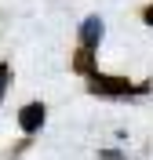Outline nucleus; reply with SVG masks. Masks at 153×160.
<instances>
[{"label":"nucleus","mask_w":153,"mask_h":160,"mask_svg":"<svg viewBox=\"0 0 153 160\" xmlns=\"http://www.w3.org/2000/svg\"><path fill=\"white\" fill-rule=\"evenodd\" d=\"M8 77H11V66L0 62V98H4V91H8Z\"/></svg>","instance_id":"4"},{"label":"nucleus","mask_w":153,"mask_h":160,"mask_svg":"<svg viewBox=\"0 0 153 160\" xmlns=\"http://www.w3.org/2000/svg\"><path fill=\"white\" fill-rule=\"evenodd\" d=\"M44 117H48V113H44L40 102H29V106L18 113V128L26 131V135H33V131H40V128H44Z\"/></svg>","instance_id":"2"},{"label":"nucleus","mask_w":153,"mask_h":160,"mask_svg":"<svg viewBox=\"0 0 153 160\" xmlns=\"http://www.w3.org/2000/svg\"><path fill=\"white\" fill-rule=\"evenodd\" d=\"M102 33H106V29H102V18H88V22L80 26V48L91 51L95 44L102 40Z\"/></svg>","instance_id":"3"},{"label":"nucleus","mask_w":153,"mask_h":160,"mask_svg":"<svg viewBox=\"0 0 153 160\" xmlns=\"http://www.w3.org/2000/svg\"><path fill=\"white\" fill-rule=\"evenodd\" d=\"M91 91L95 95H131V80L124 77H102V73H91Z\"/></svg>","instance_id":"1"},{"label":"nucleus","mask_w":153,"mask_h":160,"mask_svg":"<svg viewBox=\"0 0 153 160\" xmlns=\"http://www.w3.org/2000/svg\"><path fill=\"white\" fill-rule=\"evenodd\" d=\"M142 18H146V22L153 26V8H146V15H142Z\"/></svg>","instance_id":"5"}]
</instances>
